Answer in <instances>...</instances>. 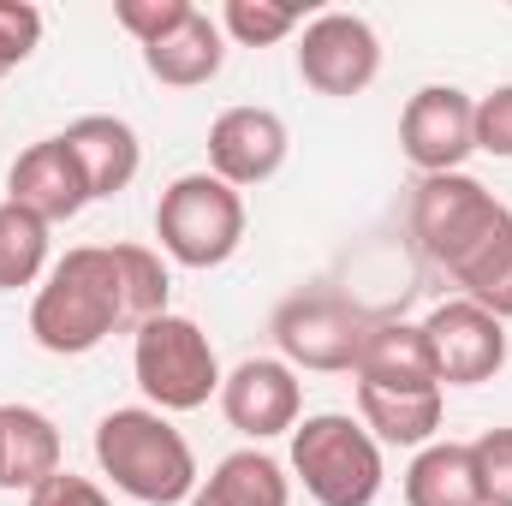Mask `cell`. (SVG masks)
<instances>
[{"instance_id":"obj_4","label":"cell","mask_w":512,"mask_h":506,"mask_svg":"<svg viewBox=\"0 0 512 506\" xmlns=\"http://www.w3.org/2000/svg\"><path fill=\"white\" fill-rule=\"evenodd\" d=\"M292 477L316 506H376L387 483L382 441L346 411H316L292 429Z\"/></svg>"},{"instance_id":"obj_28","label":"cell","mask_w":512,"mask_h":506,"mask_svg":"<svg viewBox=\"0 0 512 506\" xmlns=\"http://www.w3.org/2000/svg\"><path fill=\"white\" fill-rule=\"evenodd\" d=\"M477 149L512 161V84H495L489 96H477Z\"/></svg>"},{"instance_id":"obj_27","label":"cell","mask_w":512,"mask_h":506,"mask_svg":"<svg viewBox=\"0 0 512 506\" xmlns=\"http://www.w3.org/2000/svg\"><path fill=\"white\" fill-rule=\"evenodd\" d=\"M42 48V12L30 0H0V78Z\"/></svg>"},{"instance_id":"obj_25","label":"cell","mask_w":512,"mask_h":506,"mask_svg":"<svg viewBox=\"0 0 512 506\" xmlns=\"http://www.w3.org/2000/svg\"><path fill=\"white\" fill-rule=\"evenodd\" d=\"M471 471H477L483 506H512V423L471 441Z\"/></svg>"},{"instance_id":"obj_9","label":"cell","mask_w":512,"mask_h":506,"mask_svg":"<svg viewBox=\"0 0 512 506\" xmlns=\"http://www.w3.org/2000/svg\"><path fill=\"white\" fill-rule=\"evenodd\" d=\"M399 149L417 179L465 173V161L477 155V96H465L459 84H423L399 114Z\"/></svg>"},{"instance_id":"obj_16","label":"cell","mask_w":512,"mask_h":506,"mask_svg":"<svg viewBox=\"0 0 512 506\" xmlns=\"http://www.w3.org/2000/svg\"><path fill=\"white\" fill-rule=\"evenodd\" d=\"M447 393L441 387H370L358 381V423L382 447H429L441 435Z\"/></svg>"},{"instance_id":"obj_17","label":"cell","mask_w":512,"mask_h":506,"mask_svg":"<svg viewBox=\"0 0 512 506\" xmlns=\"http://www.w3.org/2000/svg\"><path fill=\"white\" fill-rule=\"evenodd\" d=\"M60 465V429L36 405H0V489H42Z\"/></svg>"},{"instance_id":"obj_1","label":"cell","mask_w":512,"mask_h":506,"mask_svg":"<svg viewBox=\"0 0 512 506\" xmlns=\"http://www.w3.org/2000/svg\"><path fill=\"white\" fill-rule=\"evenodd\" d=\"M120 328H126V298L108 245L66 251L30 298V340L54 358H84Z\"/></svg>"},{"instance_id":"obj_14","label":"cell","mask_w":512,"mask_h":506,"mask_svg":"<svg viewBox=\"0 0 512 506\" xmlns=\"http://www.w3.org/2000/svg\"><path fill=\"white\" fill-rule=\"evenodd\" d=\"M60 137H66V149H72L78 167H84L90 203L131 191V179H137V167H143V143H137V131H131L120 114H84V120H72Z\"/></svg>"},{"instance_id":"obj_20","label":"cell","mask_w":512,"mask_h":506,"mask_svg":"<svg viewBox=\"0 0 512 506\" xmlns=\"http://www.w3.org/2000/svg\"><path fill=\"white\" fill-rule=\"evenodd\" d=\"M405 506H483L471 447L465 441H429L405 465Z\"/></svg>"},{"instance_id":"obj_18","label":"cell","mask_w":512,"mask_h":506,"mask_svg":"<svg viewBox=\"0 0 512 506\" xmlns=\"http://www.w3.org/2000/svg\"><path fill=\"white\" fill-rule=\"evenodd\" d=\"M191 506H292V477L262 447H239L197 483Z\"/></svg>"},{"instance_id":"obj_7","label":"cell","mask_w":512,"mask_h":506,"mask_svg":"<svg viewBox=\"0 0 512 506\" xmlns=\"http://www.w3.org/2000/svg\"><path fill=\"white\" fill-rule=\"evenodd\" d=\"M364 334H370V322L340 292H298L274 310V346H280V364H292V370L346 376V370H358Z\"/></svg>"},{"instance_id":"obj_11","label":"cell","mask_w":512,"mask_h":506,"mask_svg":"<svg viewBox=\"0 0 512 506\" xmlns=\"http://www.w3.org/2000/svg\"><path fill=\"white\" fill-rule=\"evenodd\" d=\"M221 417L245 435V441H274V435H292L304 423V387L298 370L280 364V358H245L233 376L221 381Z\"/></svg>"},{"instance_id":"obj_26","label":"cell","mask_w":512,"mask_h":506,"mask_svg":"<svg viewBox=\"0 0 512 506\" xmlns=\"http://www.w3.org/2000/svg\"><path fill=\"white\" fill-rule=\"evenodd\" d=\"M191 12H197L191 0H120V6H114V24L126 30L137 48H155V42L173 36Z\"/></svg>"},{"instance_id":"obj_2","label":"cell","mask_w":512,"mask_h":506,"mask_svg":"<svg viewBox=\"0 0 512 506\" xmlns=\"http://www.w3.org/2000/svg\"><path fill=\"white\" fill-rule=\"evenodd\" d=\"M96 465L120 495L143 506H191L203 483L191 441L155 405H120L96 423Z\"/></svg>"},{"instance_id":"obj_5","label":"cell","mask_w":512,"mask_h":506,"mask_svg":"<svg viewBox=\"0 0 512 506\" xmlns=\"http://www.w3.org/2000/svg\"><path fill=\"white\" fill-rule=\"evenodd\" d=\"M131 376L143 387V399L161 417L179 411H203L209 399H221V358L209 346V334L191 316H155L131 334Z\"/></svg>"},{"instance_id":"obj_21","label":"cell","mask_w":512,"mask_h":506,"mask_svg":"<svg viewBox=\"0 0 512 506\" xmlns=\"http://www.w3.org/2000/svg\"><path fill=\"white\" fill-rule=\"evenodd\" d=\"M114 251V274H120V298H126V328L137 334L143 322L167 316V298H173V274L161 251L149 245H108Z\"/></svg>"},{"instance_id":"obj_19","label":"cell","mask_w":512,"mask_h":506,"mask_svg":"<svg viewBox=\"0 0 512 506\" xmlns=\"http://www.w3.org/2000/svg\"><path fill=\"white\" fill-rule=\"evenodd\" d=\"M352 376L370 381V387H441L435 381V358H429V340L411 322H370Z\"/></svg>"},{"instance_id":"obj_23","label":"cell","mask_w":512,"mask_h":506,"mask_svg":"<svg viewBox=\"0 0 512 506\" xmlns=\"http://www.w3.org/2000/svg\"><path fill=\"white\" fill-rule=\"evenodd\" d=\"M298 24H304V12L286 6V0H227L221 6V36L239 42V48H274Z\"/></svg>"},{"instance_id":"obj_15","label":"cell","mask_w":512,"mask_h":506,"mask_svg":"<svg viewBox=\"0 0 512 506\" xmlns=\"http://www.w3.org/2000/svg\"><path fill=\"white\" fill-rule=\"evenodd\" d=\"M221 66H227V36H221V18H209L203 6L173 36L143 48V72L167 90H203V84L221 78Z\"/></svg>"},{"instance_id":"obj_13","label":"cell","mask_w":512,"mask_h":506,"mask_svg":"<svg viewBox=\"0 0 512 506\" xmlns=\"http://www.w3.org/2000/svg\"><path fill=\"white\" fill-rule=\"evenodd\" d=\"M6 203L30 209L48 227L78 221L90 209V185H84V167L66 149V137H36L30 149H18V161L6 173Z\"/></svg>"},{"instance_id":"obj_22","label":"cell","mask_w":512,"mask_h":506,"mask_svg":"<svg viewBox=\"0 0 512 506\" xmlns=\"http://www.w3.org/2000/svg\"><path fill=\"white\" fill-rule=\"evenodd\" d=\"M48 221H36L18 203H0V292L48 280Z\"/></svg>"},{"instance_id":"obj_10","label":"cell","mask_w":512,"mask_h":506,"mask_svg":"<svg viewBox=\"0 0 512 506\" xmlns=\"http://www.w3.org/2000/svg\"><path fill=\"white\" fill-rule=\"evenodd\" d=\"M423 340H429L441 387H483V381H495L507 370V322H495L471 298L435 304L429 322H423Z\"/></svg>"},{"instance_id":"obj_12","label":"cell","mask_w":512,"mask_h":506,"mask_svg":"<svg viewBox=\"0 0 512 506\" xmlns=\"http://www.w3.org/2000/svg\"><path fill=\"white\" fill-rule=\"evenodd\" d=\"M286 149H292V131L274 108H227L209 126V173L227 179L233 191H251L286 167Z\"/></svg>"},{"instance_id":"obj_6","label":"cell","mask_w":512,"mask_h":506,"mask_svg":"<svg viewBox=\"0 0 512 506\" xmlns=\"http://www.w3.org/2000/svg\"><path fill=\"white\" fill-rule=\"evenodd\" d=\"M155 239L179 268H221L245 245V197L203 173H179L155 203Z\"/></svg>"},{"instance_id":"obj_8","label":"cell","mask_w":512,"mask_h":506,"mask_svg":"<svg viewBox=\"0 0 512 506\" xmlns=\"http://www.w3.org/2000/svg\"><path fill=\"white\" fill-rule=\"evenodd\" d=\"M298 78L316 96L352 102L382 78V36L358 12H316L298 36Z\"/></svg>"},{"instance_id":"obj_24","label":"cell","mask_w":512,"mask_h":506,"mask_svg":"<svg viewBox=\"0 0 512 506\" xmlns=\"http://www.w3.org/2000/svg\"><path fill=\"white\" fill-rule=\"evenodd\" d=\"M459 298H471V304L489 310L495 322H512V227L501 233V245L459 280Z\"/></svg>"},{"instance_id":"obj_29","label":"cell","mask_w":512,"mask_h":506,"mask_svg":"<svg viewBox=\"0 0 512 506\" xmlns=\"http://www.w3.org/2000/svg\"><path fill=\"white\" fill-rule=\"evenodd\" d=\"M24 506H114V501H108L102 483H90V477H78V471H54L42 489L24 495Z\"/></svg>"},{"instance_id":"obj_3","label":"cell","mask_w":512,"mask_h":506,"mask_svg":"<svg viewBox=\"0 0 512 506\" xmlns=\"http://www.w3.org/2000/svg\"><path fill=\"white\" fill-rule=\"evenodd\" d=\"M405 221H411L417 251L459 286L512 227V209L471 173H429V179H417Z\"/></svg>"}]
</instances>
